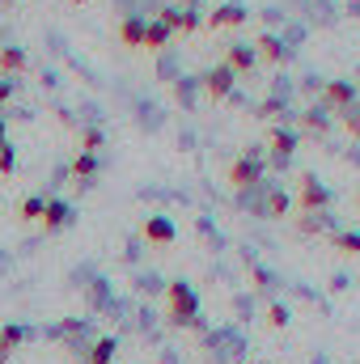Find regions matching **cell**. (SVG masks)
Wrapping results in <instances>:
<instances>
[{
    "label": "cell",
    "instance_id": "6da1fadb",
    "mask_svg": "<svg viewBox=\"0 0 360 364\" xmlns=\"http://www.w3.org/2000/svg\"><path fill=\"white\" fill-rule=\"evenodd\" d=\"M166 309H170V322L174 326H195L199 322V296L186 279H170L166 284Z\"/></svg>",
    "mask_w": 360,
    "mask_h": 364
},
{
    "label": "cell",
    "instance_id": "7a4b0ae2",
    "mask_svg": "<svg viewBox=\"0 0 360 364\" xmlns=\"http://www.w3.org/2000/svg\"><path fill=\"white\" fill-rule=\"evenodd\" d=\"M225 182H229L233 191H250V186H259V182H263V153H259V149H246V153L229 166Z\"/></svg>",
    "mask_w": 360,
    "mask_h": 364
},
{
    "label": "cell",
    "instance_id": "3957f363",
    "mask_svg": "<svg viewBox=\"0 0 360 364\" xmlns=\"http://www.w3.org/2000/svg\"><path fill=\"white\" fill-rule=\"evenodd\" d=\"M297 208H301L305 216L327 212V208H331V191L314 178V174H305V178H301V195H297Z\"/></svg>",
    "mask_w": 360,
    "mask_h": 364
},
{
    "label": "cell",
    "instance_id": "277c9868",
    "mask_svg": "<svg viewBox=\"0 0 360 364\" xmlns=\"http://www.w3.org/2000/svg\"><path fill=\"white\" fill-rule=\"evenodd\" d=\"M221 64H225V68H229L233 77H246V73H250V68L259 64V55H255V47H250V43H229V47H225V60H221Z\"/></svg>",
    "mask_w": 360,
    "mask_h": 364
},
{
    "label": "cell",
    "instance_id": "5b68a950",
    "mask_svg": "<svg viewBox=\"0 0 360 364\" xmlns=\"http://www.w3.org/2000/svg\"><path fill=\"white\" fill-rule=\"evenodd\" d=\"M322 102H327L331 110L348 114V110L356 106V85H352V81H327V85H322Z\"/></svg>",
    "mask_w": 360,
    "mask_h": 364
},
{
    "label": "cell",
    "instance_id": "8992f818",
    "mask_svg": "<svg viewBox=\"0 0 360 364\" xmlns=\"http://www.w3.org/2000/svg\"><path fill=\"white\" fill-rule=\"evenodd\" d=\"M233 81H238V77H233V73H229L225 64H216V68H212V73L203 77V93H208L212 102H225V97L233 93Z\"/></svg>",
    "mask_w": 360,
    "mask_h": 364
},
{
    "label": "cell",
    "instance_id": "52a82bcc",
    "mask_svg": "<svg viewBox=\"0 0 360 364\" xmlns=\"http://www.w3.org/2000/svg\"><path fill=\"white\" fill-rule=\"evenodd\" d=\"M246 4H221V9H212L208 13V26L212 30H233V26H246Z\"/></svg>",
    "mask_w": 360,
    "mask_h": 364
},
{
    "label": "cell",
    "instance_id": "ba28073f",
    "mask_svg": "<svg viewBox=\"0 0 360 364\" xmlns=\"http://www.w3.org/2000/svg\"><path fill=\"white\" fill-rule=\"evenodd\" d=\"M140 233H144V242H153V246H170V242L179 237V229H174L170 216H149Z\"/></svg>",
    "mask_w": 360,
    "mask_h": 364
},
{
    "label": "cell",
    "instance_id": "9c48e42d",
    "mask_svg": "<svg viewBox=\"0 0 360 364\" xmlns=\"http://www.w3.org/2000/svg\"><path fill=\"white\" fill-rule=\"evenodd\" d=\"M268 149H271V157L284 166L292 153H297V132H288V127H271V136H268Z\"/></svg>",
    "mask_w": 360,
    "mask_h": 364
},
{
    "label": "cell",
    "instance_id": "30bf717a",
    "mask_svg": "<svg viewBox=\"0 0 360 364\" xmlns=\"http://www.w3.org/2000/svg\"><path fill=\"white\" fill-rule=\"evenodd\" d=\"M157 21H162L166 30H182V34H195V30H199V17H195L191 9H162Z\"/></svg>",
    "mask_w": 360,
    "mask_h": 364
},
{
    "label": "cell",
    "instance_id": "8fae6325",
    "mask_svg": "<svg viewBox=\"0 0 360 364\" xmlns=\"http://www.w3.org/2000/svg\"><path fill=\"white\" fill-rule=\"evenodd\" d=\"M68 225H73V208H68L64 199H47V208H43V229L55 233V229H68Z\"/></svg>",
    "mask_w": 360,
    "mask_h": 364
},
{
    "label": "cell",
    "instance_id": "7c38bea8",
    "mask_svg": "<svg viewBox=\"0 0 360 364\" xmlns=\"http://www.w3.org/2000/svg\"><path fill=\"white\" fill-rule=\"evenodd\" d=\"M250 47H255V55H259V60H268V64H284V60H288V47H284L275 34H259Z\"/></svg>",
    "mask_w": 360,
    "mask_h": 364
},
{
    "label": "cell",
    "instance_id": "4fadbf2b",
    "mask_svg": "<svg viewBox=\"0 0 360 364\" xmlns=\"http://www.w3.org/2000/svg\"><path fill=\"white\" fill-rule=\"evenodd\" d=\"M144 26H149L144 17H123V21H119V43L132 47V51H140V47H144Z\"/></svg>",
    "mask_w": 360,
    "mask_h": 364
},
{
    "label": "cell",
    "instance_id": "5bb4252c",
    "mask_svg": "<svg viewBox=\"0 0 360 364\" xmlns=\"http://www.w3.org/2000/svg\"><path fill=\"white\" fill-rule=\"evenodd\" d=\"M26 68H30V55L21 47H0V73H4V81L13 73H26Z\"/></svg>",
    "mask_w": 360,
    "mask_h": 364
},
{
    "label": "cell",
    "instance_id": "9a60e30c",
    "mask_svg": "<svg viewBox=\"0 0 360 364\" xmlns=\"http://www.w3.org/2000/svg\"><path fill=\"white\" fill-rule=\"evenodd\" d=\"M115 352H119V339H115V335H102V339L90 348V360L85 364H110L115 360Z\"/></svg>",
    "mask_w": 360,
    "mask_h": 364
},
{
    "label": "cell",
    "instance_id": "2e32d148",
    "mask_svg": "<svg viewBox=\"0 0 360 364\" xmlns=\"http://www.w3.org/2000/svg\"><path fill=\"white\" fill-rule=\"evenodd\" d=\"M170 34H174V30H166L162 21H149V26H144V47H140V51H162V47L170 43Z\"/></svg>",
    "mask_w": 360,
    "mask_h": 364
},
{
    "label": "cell",
    "instance_id": "e0dca14e",
    "mask_svg": "<svg viewBox=\"0 0 360 364\" xmlns=\"http://www.w3.org/2000/svg\"><path fill=\"white\" fill-rule=\"evenodd\" d=\"M26 339V326H17V322H9V326H0V360H9L13 356V348Z\"/></svg>",
    "mask_w": 360,
    "mask_h": 364
},
{
    "label": "cell",
    "instance_id": "ac0fdd59",
    "mask_svg": "<svg viewBox=\"0 0 360 364\" xmlns=\"http://www.w3.org/2000/svg\"><path fill=\"white\" fill-rule=\"evenodd\" d=\"M93 174H97V153H77V161H73V178L81 182V186H90Z\"/></svg>",
    "mask_w": 360,
    "mask_h": 364
},
{
    "label": "cell",
    "instance_id": "d6986e66",
    "mask_svg": "<svg viewBox=\"0 0 360 364\" xmlns=\"http://www.w3.org/2000/svg\"><path fill=\"white\" fill-rule=\"evenodd\" d=\"M288 208H292V199L284 195V191H271L268 203H263V212H268L271 220H280V216H288Z\"/></svg>",
    "mask_w": 360,
    "mask_h": 364
},
{
    "label": "cell",
    "instance_id": "ffe728a7",
    "mask_svg": "<svg viewBox=\"0 0 360 364\" xmlns=\"http://www.w3.org/2000/svg\"><path fill=\"white\" fill-rule=\"evenodd\" d=\"M43 208H47V199H43V195H30V199L17 203V216H21V220H43Z\"/></svg>",
    "mask_w": 360,
    "mask_h": 364
},
{
    "label": "cell",
    "instance_id": "44dd1931",
    "mask_svg": "<svg viewBox=\"0 0 360 364\" xmlns=\"http://www.w3.org/2000/svg\"><path fill=\"white\" fill-rule=\"evenodd\" d=\"M331 246H335L339 255H352V259H360V233H335V237H331Z\"/></svg>",
    "mask_w": 360,
    "mask_h": 364
},
{
    "label": "cell",
    "instance_id": "7402d4cb",
    "mask_svg": "<svg viewBox=\"0 0 360 364\" xmlns=\"http://www.w3.org/2000/svg\"><path fill=\"white\" fill-rule=\"evenodd\" d=\"M301 127H309V132H318V136H322V132L331 127V119H327L322 110H305V114H301Z\"/></svg>",
    "mask_w": 360,
    "mask_h": 364
},
{
    "label": "cell",
    "instance_id": "603a6c76",
    "mask_svg": "<svg viewBox=\"0 0 360 364\" xmlns=\"http://www.w3.org/2000/svg\"><path fill=\"white\" fill-rule=\"evenodd\" d=\"M268 326H271V331H284V326H288V309H284L280 301L268 305Z\"/></svg>",
    "mask_w": 360,
    "mask_h": 364
},
{
    "label": "cell",
    "instance_id": "cb8c5ba5",
    "mask_svg": "<svg viewBox=\"0 0 360 364\" xmlns=\"http://www.w3.org/2000/svg\"><path fill=\"white\" fill-rule=\"evenodd\" d=\"M13 166H17V149L4 144V149H0V174H13Z\"/></svg>",
    "mask_w": 360,
    "mask_h": 364
},
{
    "label": "cell",
    "instance_id": "d4e9b609",
    "mask_svg": "<svg viewBox=\"0 0 360 364\" xmlns=\"http://www.w3.org/2000/svg\"><path fill=\"white\" fill-rule=\"evenodd\" d=\"M280 110H284V102H280V97H268V102L259 106V114H263V119H271V114H280Z\"/></svg>",
    "mask_w": 360,
    "mask_h": 364
},
{
    "label": "cell",
    "instance_id": "484cf974",
    "mask_svg": "<svg viewBox=\"0 0 360 364\" xmlns=\"http://www.w3.org/2000/svg\"><path fill=\"white\" fill-rule=\"evenodd\" d=\"M81 144H85L81 153H97V149H102V132H85V140H81Z\"/></svg>",
    "mask_w": 360,
    "mask_h": 364
},
{
    "label": "cell",
    "instance_id": "4316f807",
    "mask_svg": "<svg viewBox=\"0 0 360 364\" xmlns=\"http://www.w3.org/2000/svg\"><path fill=\"white\" fill-rule=\"evenodd\" d=\"M344 127H348V132L360 140V110H348V114H344Z\"/></svg>",
    "mask_w": 360,
    "mask_h": 364
},
{
    "label": "cell",
    "instance_id": "83f0119b",
    "mask_svg": "<svg viewBox=\"0 0 360 364\" xmlns=\"http://www.w3.org/2000/svg\"><path fill=\"white\" fill-rule=\"evenodd\" d=\"M9 97H13V81H0V106H4Z\"/></svg>",
    "mask_w": 360,
    "mask_h": 364
},
{
    "label": "cell",
    "instance_id": "f1b7e54d",
    "mask_svg": "<svg viewBox=\"0 0 360 364\" xmlns=\"http://www.w3.org/2000/svg\"><path fill=\"white\" fill-rule=\"evenodd\" d=\"M4 144H9V136H4V119H0V149H4Z\"/></svg>",
    "mask_w": 360,
    "mask_h": 364
},
{
    "label": "cell",
    "instance_id": "f546056e",
    "mask_svg": "<svg viewBox=\"0 0 360 364\" xmlns=\"http://www.w3.org/2000/svg\"><path fill=\"white\" fill-rule=\"evenodd\" d=\"M77 4H85V0H77Z\"/></svg>",
    "mask_w": 360,
    "mask_h": 364
},
{
    "label": "cell",
    "instance_id": "4dcf8cb0",
    "mask_svg": "<svg viewBox=\"0 0 360 364\" xmlns=\"http://www.w3.org/2000/svg\"><path fill=\"white\" fill-rule=\"evenodd\" d=\"M356 208H360V199H356Z\"/></svg>",
    "mask_w": 360,
    "mask_h": 364
}]
</instances>
